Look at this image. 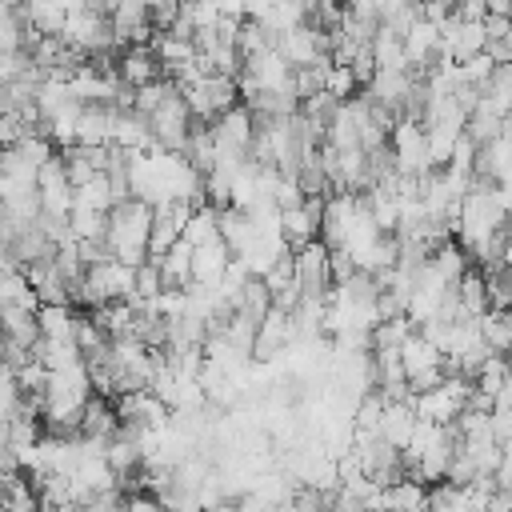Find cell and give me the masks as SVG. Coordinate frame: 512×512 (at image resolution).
Masks as SVG:
<instances>
[{
  "mask_svg": "<svg viewBox=\"0 0 512 512\" xmlns=\"http://www.w3.org/2000/svg\"><path fill=\"white\" fill-rule=\"evenodd\" d=\"M420 416L412 408V400H388L384 404V416H380V436L392 444V448H408L412 444V432H416Z\"/></svg>",
  "mask_w": 512,
  "mask_h": 512,
  "instance_id": "8fae6325",
  "label": "cell"
},
{
  "mask_svg": "<svg viewBox=\"0 0 512 512\" xmlns=\"http://www.w3.org/2000/svg\"><path fill=\"white\" fill-rule=\"evenodd\" d=\"M68 228H72L76 240H104L108 236V212L88 208V204H76L72 216H68Z\"/></svg>",
  "mask_w": 512,
  "mask_h": 512,
  "instance_id": "7402d4cb",
  "label": "cell"
},
{
  "mask_svg": "<svg viewBox=\"0 0 512 512\" xmlns=\"http://www.w3.org/2000/svg\"><path fill=\"white\" fill-rule=\"evenodd\" d=\"M480 320V332H484V344L500 356H512V308H488Z\"/></svg>",
  "mask_w": 512,
  "mask_h": 512,
  "instance_id": "ac0fdd59",
  "label": "cell"
},
{
  "mask_svg": "<svg viewBox=\"0 0 512 512\" xmlns=\"http://www.w3.org/2000/svg\"><path fill=\"white\" fill-rule=\"evenodd\" d=\"M32 356L48 368V372H60V368H76L84 364V348L76 340H52V336H40V344L32 348Z\"/></svg>",
  "mask_w": 512,
  "mask_h": 512,
  "instance_id": "9a60e30c",
  "label": "cell"
},
{
  "mask_svg": "<svg viewBox=\"0 0 512 512\" xmlns=\"http://www.w3.org/2000/svg\"><path fill=\"white\" fill-rule=\"evenodd\" d=\"M232 244L220 236V240H208L200 248H192V284H220V276L228 272L232 264Z\"/></svg>",
  "mask_w": 512,
  "mask_h": 512,
  "instance_id": "9c48e42d",
  "label": "cell"
},
{
  "mask_svg": "<svg viewBox=\"0 0 512 512\" xmlns=\"http://www.w3.org/2000/svg\"><path fill=\"white\" fill-rule=\"evenodd\" d=\"M356 84H360V80H356L352 64H336V60H332L328 80H324V92H328V96H336V100L344 104V100H352V96H356Z\"/></svg>",
  "mask_w": 512,
  "mask_h": 512,
  "instance_id": "484cf974",
  "label": "cell"
},
{
  "mask_svg": "<svg viewBox=\"0 0 512 512\" xmlns=\"http://www.w3.org/2000/svg\"><path fill=\"white\" fill-rule=\"evenodd\" d=\"M488 512H512V488L496 484V492L488 496Z\"/></svg>",
  "mask_w": 512,
  "mask_h": 512,
  "instance_id": "f546056e",
  "label": "cell"
},
{
  "mask_svg": "<svg viewBox=\"0 0 512 512\" xmlns=\"http://www.w3.org/2000/svg\"><path fill=\"white\" fill-rule=\"evenodd\" d=\"M460 136L464 132H452V128H428V160H432V168H448L452 164Z\"/></svg>",
  "mask_w": 512,
  "mask_h": 512,
  "instance_id": "d4e9b609",
  "label": "cell"
},
{
  "mask_svg": "<svg viewBox=\"0 0 512 512\" xmlns=\"http://www.w3.org/2000/svg\"><path fill=\"white\" fill-rule=\"evenodd\" d=\"M116 412L124 420V428H168L172 424V408L152 392V388H132L116 396Z\"/></svg>",
  "mask_w": 512,
  "mask_h": 512,
  "instance_id": "8992f818",
  "label": "cell"
},
{
  "mask_svg": "<svg viewBox=\"0 0 512 512\" xmlns=\"http://www.w3.org/2000/svg\"><path fill=\"white\" fill-rule=\"evenodd\" d=\"M124 512H168V504L160 496H152L148 488H136L132 496H124Z\"/></svg>",
  "mask_w": 512,
  "mask_h": 512,
  "instance_id": "83f0119b",
  "label": "cell"
},
{
  "mask_svg": "<svg viewBox=\"0 0 512 512\" xmlns=\"http://www.w3.org/2000/svg\"><path fill=\"white\" fill-rule=\"evenodd\" d=\"M412 332H416V324L408 316H388L372 328V348H400Z\"/></svg>",
  "mask_w": 512,
  "mask_h": 512,
  "instance_id": "cb8c5ba5",
  "label": "cell"
},
{
  "mask_svg": "<svg viewBox=\"0 0 512 512\" xmlns=\"http://www.w3.org/2000/svg\"><path fill=\"white\" fill-rule=\"evenodd\" d=\"M152 220L156 208L148 200H120L108 212V252L124 264H144L148 260V240H152Z\"/></svg>",
  "mask_w": 512,
  "mask_h": 512,
  "instance_id": "6da1fadb",
  "label": "cell"
},
{
  "mask_svg": "<svg viewBox=\"0 0 512 512\" xmlns=\"http://www.w3.org/2000/svg\"><path fill=\"white\" fill-rule=\"evenodd\" d=\"M496 68H500V64L492 60V52H488V48H484V52H476V56H468V60H460L464 80H468V84H480V88L496 76Z\"/></svg>",
  "mask_w": 512,
  "mask_h": 512,
  "instance_id": "4316f807",
  "label": "cell"
},
{
  "mask_svg": "<svg viewBox=\"0 0 512 512\" xmlns=\"http://www.w3.org/2000/svg\"><path fill=\"white\" fill-rule=\"evenodd\" d=\"M156 264L164 272V288H188L192 284V244L188 240L172 244Z\"/></svg>",
  "mask_w": 512,
  "mask_h": 512,
  "instance_id": "d6986e66",
  "label": "cell"
},
{
  "mask_svg": "<svg viewBox=\"0 0 512 512\" xmlns=\"http://www.w3.org/2000/svg\"><path fill=\"white\" fill-rule=\"evenodd\" d=\"M124 428L116 404H108V396H92L88 408H84V420H80V436H92V440H116Z\"/></svg>",
  "mask_w": 512,
  "mask_h": 512,
  "instance_id": "7c38bea8",
  "label": "cell"
},
{
  "mask_svg": "<svg viewBox=\"0 0 512 512\" xmlns=\"http://www.w3.org/2000/svg\"><path fill=\"white\" fill-rule=\"evenodd\" d=\"M4 512H44L28 472H4Z\"/></svg>",
  "mask_w": 512,
  "mask_h": 512,
  "instance_id": "2e32d148",
  "label": "cell"
},
{
  "mask_svg": "<svg viewBox=\"0 0 512 512\" xmlns=\"http://www.w3.org/2000/svg\"><path fill=\"white\" fill-rule=\"evenodd\" d=\"M116 76H120L128 88H144V84H152V80H160V76H168V72H164V64H160V56L152 52V44H128V48L120 52V60H116Z\"/></svg>",
  "mask_w": 512,
  "mask_h": 512,
  "instance_id": "52a82bcc",
  "label": "cell"
},
{
  "mask_svg": "<svg viewBox=\"0 0 512 512\" xmlns=\"http://www.w3.org/2000/svg\"><path fill=\"white\" fill-rule=\"evenodd\" d=\"M24 20L40 32V36H60L68 24V4L64 0H24L20 4Z\"/></svg>",
  "mask_w": 512,
  "mask_h": 512,
  "instance_id": "5bb4252c",
  "label": "cell"
},
{
  "mask_svg": "<svg viewBox=\"0 0 512 512\" xmlns=\"http://www.w3.org/2000/svg\"><path fill=\"white\" fill-rule=\"evenodd\" d=\"M36 320H40V336H52V340H76L80 312H76L72 304H40Z\"/></svg>",
  "mask_w": 512,
  "mask_h": 512,
  "instance_id": "e0dca14e",
  "label": "cell"
},
{
  "mask_svg": "<svg viewBox=\"0 0 512 512\" xmlns=\"http://www.w3.org/2000/svg\"><path fill=\"white\" fill-rule=\"evenodd\" d=\"M388 144H392L396 172H404V176H428V172H436L432 160H428V128L420 120L400 116L396 128H392V136H388Z\"/></svg>",
  "mask_w": 512,
  "mask_h": 512,
  "instance_id": "277c9868",
  "label": "cell"
},
{
  "mask_svg": "<svg viewBox=\"0 0 512 512\" xmlns=\"http://www.w3.org/2000/svg\"><path fill=\"white\" fill-rule=\"evenodd\" d=\"M472 392H476V380H472V376H444L436 388H428V392H412L408 400H412V408H416L420 420H432V424H456V420L464 416Z\"/></svg>",
  "mask_w": 512,
  "mask_h": 512,
  "instance_id": "7a4b0ae2",
  "label": "cell"
},
{
  "mask_svg": "<svg viewBox=\"0 0 512 512\" xmlns=\"http://www.w3.org/2000/svg\"><path fill=\"white\" fill-rule=\"evenodd\" d=\"M4 332H8V344H16V348L32 352L40 344V320L28 308H8L4 304Z\"/></svg>",
  "mask_w": 512,
  "mask_h": 512,
  "instance_id": "ffe728a7",
  "label": "cell"
},
{
  "mask_svg": "<svg viewBox=\"0 0 512 512\" xmlns=\"http://www.w3.org/2000/svg\"><path fill=\"white\" fill-rule=\"evenodd\" d=\"M348 12H352V16H364V20H376V24H380V0H348Z\"/></svg>",
  "mask_w": 512,
  "mask_h": 512,
  "instance_id": "f1b7e54d",
  "label": "cell"
},
{
  "mask_svg": "<svg viewBox=\"0 0 512 512\" xmlns=\"http://www.w3.org/2000/svg\"><path fill=\"white\" fill-rule=\"evenodd\" d=\"M216 8L224 16H236V20H248V0H216Z\"/></svg>",
  "mask_w": 512,
  "mask_h": 512,
  "instance_id": "4dcf8cb0",
  "label": "cell"
},
{
  "mask_svg": "<svg viewBox=\"0 0 512 512\" xmlns=\"http://www.w3.org/2000/svg\"><path fill=\"white\" fill-rule=\"evenodd\" d=\"M184 240H188L192 248H200V244H208V240H220V208L200 204V208L192 212L188 228H184Z\"/></svg>",
  "mask_w": 512,
  "mask_h": 512,
  "instance_id": "603a6c76",
  "label": "cell"
},
{
  "mask_svg": "<svg viewBox=\"0 0 512 512\" xmlns=\"http://www.w3.org/2000/svg\"><path fill=\"white\" fill-rule=\"evenodd\" d=\"M404 52H408V64L416 68V72H428L432 64H436V56H440V24H432V20H416L408 32H404Z\"/></svg>",
  "mask_w": 512,
  "mask_h": 512,
  "instance_id": "ba28073f",
  "label": "cell"
},
{
  "mask_svg": "<svg viewBox=\"0 0 512 512\" xmlns=\"http://www.w3.org/2000/svg\"><path fill=\"white\" fill-rule=\"evenodd\" d=\"M296 260V280L304 288V296H328L332 292V248L324 240H312L304 248H292Z\"/></svg>",
  "mask_w": 512,
  "mask_h": 512,
  "instance_id": "5b68a950",
  "label": "cell"
},
{
  "mask_svg": "<svg viewBox=\"0 0 512 512\" xmlns=\"http://www.w3.org/2000/svg\"><path fill=\"white\" fill-rule=\"evenodd\" d=\"M456 292H460V304H464V312H468V316H484V312L492 308L484 268H468V272H464V280L456 284Z\"/></svg>",
  "mask_w": 512,
  "mask_h": 512,
  "instance_id": "44dd1931",
  "label": "cell"
},
{
  "mask_svg": "<svg viewBox=\"0 0 512 512\" xmlns=\"http://www.w3.org/2000/svg\"><path fill=\"white\" fill-rule=\"evenodd\" d=\"M400 360H404V372H408V388L412 392H428V388H436L448 376L444 372V352L420 328L400 344Z\"/></svg>",
  "mask_w": 512,
  "mask_h": 512,
  "instance_id": "3957f363",
  "label": "cell"
},
{
  "mask_svg": "<svg viewBox=\"0 0 512 512\" xmlns=\"http://www.w3.org/2000/svg\"><path fill=\"white\" fill-rule=\"evenodd\" d=\"M428 488L420 476H404L396 484H384L380 512H428Z\"/></svg>",
  "mask_w": 512,
  "mask_h": 512,
  "instance_id": "30bf717a",
  "label": "cell"
},
{
  "mask_svg": "<svg viewBox=\"0 0 512 512\" xmlns=\"http://www.w3.org/2000/svg\"><path fill=\"white\" fill-rule=\"evenodd\" d=\"M112 124H116V104H84V112H80V144L84 148L112 144Z\"/></svg>",
  "mask_w": 512,
  "mask_h": 512,
  "instance_id": "4fadbf2b",
  "label": "cell"
}]
</instances>
